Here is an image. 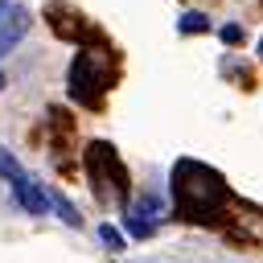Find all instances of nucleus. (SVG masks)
<instances>
[{
    "mask_svg": "<svg viewBox=\"0 0 263 263\" xmlns=\"http://www.w3.org/2000/svg\"><path fill=\"white\" fill-rule=\"evenodd\" d=\"M168 189H173V210L181 222L189 226H218L234 201L226 177L193 156H181L168 173Z\"/></svg>",
    "mask_w": 263,
    "mask_h": 263,
    "instance_id": "1",
    "label": "nucleus"
},
{
    "mask_svg": "<svg viewBox=\"0 0 263 263\" xmlns=\"http://www.w3.org/2000/svg\"><path fill=\"white\" fill-rule=\"evenodd\" d=\"M111 82H115V53H111V45L103 37L99 41H82L78 53H74V62H70V78H66L70 99L78 107L99 111L103 99H107V90H111Z\"/></svg>",
    "mask_w": 263,
    "mask_h": 263,
    "instance_id": "2",
    "label": "nucleus"
},
{
    "mask_svg": "<svg viewBox=\"0 0 263 263\" xmlns=\"http://www.w3.org/2000/svg\"><path fill=\"white\" fill-rule=\"evenodd\" d=\"M82 173H86V181H90V189H95V197L103 205L127 210V201H132V177H127V164L119 160V152L107 140H90L86 144Z\"/></svg>",
    "mask_w": 263,
    "mask_h": 263,
    "instance_id": "3",
    "label": "nucleus"
},
{
    "mask_svg": "<svg viewBox=\"0 0 263 263\" xmlns=\"http://www.w3.org/2000/svg\"><path fill=\"white\" fill-rule=\"evenodd\" d=\"M156 214H160V201L152 193H144V201H136L127 214H123V230L132 238H152L156 234Z\"/></svg>",
    "mask_w": 263,
    "mask_h": 263,
    "instance_id": "4",
    "label": "nucleus"
},
{
    "mask_svg": "<svg viewBox=\"0 0 263 263\" xmlns=\"http://www.w3.org/2000/svg\"><path fill=\"white\" fill-rule=\"evenodd\" d=\"M25 33H29V12H25L21 4H12V8L0 16V58L12 53V49L25 41Z\"/></svg>",
    "mask_w": 263,
    "mask_h": 263,
    "instance_id": "5",
    "label": "nucleus"
},
{
    "mask_svg": "<svg viewBox=\"0 0 263 263\" xmlns=\"http://www.w3.org/2000/svg\"><path fill=\"white\" fill-rule=\"evenodd\" d=\"M8 185H12V197H16L29 214H45V193H41V185H37V181H29L25 173H16Z\"/></svg>",
    "mask_w": 263,
    "mask_h": 263,
    "instance_id": "6",
    "label": "nucleus"
},
{
    "mask_svg": "<svg viewBox=\"0 0 263 263\" xmlns=\"http://www.w3.org/2000/svg\"><path fill=\"white\" fill-rule=\"evenodd\" d=\"M41 193H45V210H58L66 226H82V218H78V210H74V205H70V201H66V197H62L58 189H41Z\"/></svg>",
    "mask_w": 263,
    "mask_h": 263,
    "instance_id": "7",
    "label": "nucleus"
},
{
    "mask_svg": "<svg viewBox=\"0 0 263 263\" xmlns=\"http://www.w3.org/2000/svg\"><path fill=\"white\" fill-rule=\"evenodd\" d=\"M177 29H181V33H210V16H205V12H185V16L177 21Z\"/></svg>",
    "mask_w": 263,
    "mask_h": 263,
    "instance_id": "8",
    "label": "nucleus"
},
{
    "mask_svg": "<svg viewBox=\"0 0 263 263\" xmlns=\"http://www.w3.org/2000/svg\"><path fill=\"white\" fill-rule=\"evenodd\" d=\"M218 37H222L226 45H242V41H247V29L230 21V25H222V29H218Z\"/></svg>",
    "mask_w": 263,
    "mask_h": 263,
    "instance_id": "9",
    "label": "nucleus"
},
{
    "mask_svg": "<svg viewBox=\"0 0 263 263\" xmlns=\"http://www.w3.org/2000/svg\"><path fill=\"white\" fill-rule=\"evenodd\" d=\"M16 173H25V168H21V164L8 156V148H0V177H4V181H12Z\"/></svg>",
    "mask_w": 263,
    "mask_h": 263,
    "instance_id": "10",
    "label": "nucleus"
},
{
    "mask_svg": "<svg viewBox=\"0 0 263 263\" xmlns=\"http://www.w3.org/2000/svg\"><path fill=\"white\" fill-rule=\"evenodd\" d=\"M99 238H103V242H107L111 251H123V234H119V230H111V226H103V230H99Z\"/></svg>",
    "mask_w": 263,
    "mask_h": 263,
    "instance_id": "11",
    "label": "nucleus"
},
{
    "mask_svg": "<svg viewBox=\"0 0 263 263\" xmlns=\"http://www.w3.org/2000/svg\"><path fill=\"white\" fill-rule=\"evenodd\" d=\"M8 8H12V0H0V16H4V12H8Z\"/></svg>",
    "mask_w": 263,
    "mask_h": 263,
    "instance_id": "12",
    "label": "nucleus"
},
{
    "mask_svg": "<svg viewBox=\"0 0 263 263\" xmlns=\"http://www.w3.org/2000/svg\"><path fill=\"white\" fill-rule=\"evenodd\" d=\"M0 90H4V74H0Z\"/></svg>",
    "mask_w": 263,
    "mask_h": 263,
    "instance_id": "13",
    "label": "nucleus"
},
{
    "mask_svg": "<svg viewBox=\"0 0 263 263\" xmlns=\"http://www.w3.org/2000/svg\"><path fill=\"white\" fill-rule=\"evenodd\" d=\"M259 58H263V41H259Z\"/></svg>",
    "mask_w": 263,
    "mask_h": 263,
    "instance_id": "14",
    "label": "nucleus"
}]
</instances>
